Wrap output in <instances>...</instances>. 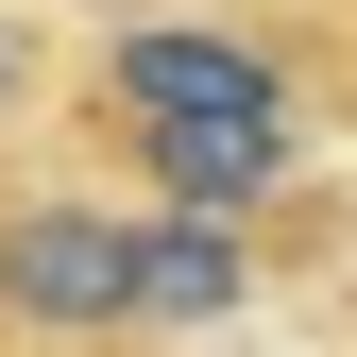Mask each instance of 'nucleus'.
<instances>
[{"label": "nucleus", "instance_id": "1", "mask_svg": "<svg viewBox=\"0 0 357 357\" xmlns=\"http://www.w3.org/2000/svg\"><path fill=\"white\" fill-rule=\"evenodd\" d=\"M306 68L273 52V34H221V17H119L102 52H85V153H119L153 204H273L306 170Z\"/></svg>", "mask_w": 357, "mask_h": 357}, {"label": "nucleus", "instance_id": "2", "mask_svg": "<svg viewBox=\"0 0 357 357\" xmlns=\"http://www.w3.org/2000/svg\"><path fill=\"white\" fill-rule=\"evenodd\" d=\"M0 324L17 340H119L137 324V221L85 204V188L0 204Z\"/></svg>", "mask_w": 357, "mask_h": 357}, {"label": "nucleus", "instance_id": "3", "mask_svg": "<svg viewBox=\"0 0 357 357\" xmlns=\"http://www.w3.org/2000/svg\"><path fill=\"white\" fill-rule=\"evenodd\" d=\"M221 306H255V238L238 221H204V204H153L137 221V324H221Z\"/></svg>", "mask_w": 357, "mask_h": 357}, {"label": "nucleus", "instance_id": "4", "mask_svg": "<svg viewBox=\"0 0 357 357\" xmlns=\"http://www.w3.org/2000/svg\"><path fill=\"white\" fill-rule=\"evenodd\" d=\"M17 102H34V52H17V34H0V119H17Z\"/></svg>", "mask_w": 357, "mask_h": 357}, {"label": "nucleus", "instance_id": "5", "mask_svg": "<svg viewBox=\"0 0 357 357\" xmlns=\"http://www.w3.org/2000/svg\"><path fill=\"white\" fill-rule=\"evenodd\" d=\"M102 17H119V0H102Z\"/></svg>", "mask_w": 357, "mask_h": 357}]
</instances>
